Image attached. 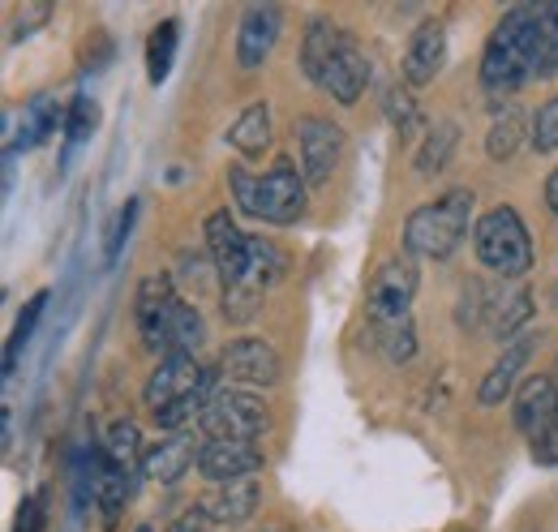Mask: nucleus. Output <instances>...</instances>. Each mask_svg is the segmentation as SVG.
<instances>
[{
  "label": "nucleus",
  "mask_w": 558,
  "mask_h": 532,
  "mask_svg": "<svg viewBox=\"0 0 558 532\" xmlns=\"http://www.w3.org/2000/svg\"><path fill=\"white\" fill-rule=\"evenodd\" d=\"M558 69V44L546 35L542 13L533 4L511 9L486 44L482 57V86L489 95H511L533 77H550Z\"/></svg>",
  "instance_id": "obj_1"
},
{
  "label": "nucleus",
  "mask_w": 558,
  "mask_h": 532,
  "mask_svg": "<svg viewBox=\"0 0 558 532\" xmlns=\"http://www.w3.org/2000/svg\"><path fill=\"white\" fill-rule=\"evenodd\" d=\"M469 215H473L469 190H451L429 206H417L404 223V250L413 258H451L469 232Z\"/></svg>",
  "instance_id": "obj_2"
},
{
  "label": "nucleus",
  "mask_w": 558,
  "mask_h": 532,
  "mask_svg": "<svg viewBox=\"0 0 558 532\" xmlns=\"http://www.w3.org/2000/svg\"><path fill=\"white\" fill-rule=\"evenodd\" d=\"M232 194L241 202L245 215H258L267 223H296L305 210V181L288 159H279L267 177H250L245 168L232 172Z\"/></svg>",
  "instance_id": "obj_3"
},
{
  "label": "nucleus",
  "mask_w": 558,
  "mask_h": 532,
  "mask_svg": "<svg viewBox=\"0 0 558 532\" xmlns=\"http://www.w3.org/2000/svg\"><path fill=\"white\" fill-rule=\"evenodd\" d=\"M473 245H477V258H482L489 270H498L502 279H520L524 270H533V241H529V228H524V219H520L511 206H494L489 215L477 219Z\"/></svg>",
  "instance_id": "obj_4"
},
{
  "label": "nucleus",
  "mask_w": 558,
  "mask_h": 532,
  "mask_svg": "<svg viewBox=\"0 0 558 532\" xmlns=\"http://www.w3.org/2000/svg\"><path fill=\"white\" fill-rule=\"evenodd\" d=\"M271 425L267 416V403L250 391H236V387H223L207 399V412H203V430L207 438H236V443H258V434Z\"/></svg>",
  "instance_id": "obj_5"
},
{
  "label": "nucleus",
  "mask_w": 558,
  "mask_h": 532,
  "mask_svg": "<svg viewBox=\"0 0 558 532\" xmlns=\"http://www.w3.org/2000/svg\"><path fill=\"white\" fill-rule=\"evenodd\" d=\"M417 297V263L413 258H391L369 275V288H365V314L374 327H387V323H404L409 318V305Z\"/></svg>",
  "instance_id": "obj_6"
},
{
  "label": "nucleus",
  "mask_w": 558,
  "mask_h": 532,
  "mask_svg": "<svg viewBox=\"0 0 558 532\" xmlns=\"http://www.w3.org/2000/svg\"><path fill=\"white\" fill-rule=\"evenodd\" d=\"M296 146H301V168L310 185H327L331 172L340 168L344 155V133L327 117H301L296 121Z\"/></svg>",
  "instance_id": "obj_7"
},
{
  "label": "nucleus",
  "mask_w": 558,
  "mask_h": 532,
  "mask_svg": "<svg viewBox=\"0 0 558 532\" xmlns=\"http://www.w3.org/2000/svg\"><path fill=\"white\" fill-rule=\"evenodd\" d=\"M203 391H207V374L198 370L194 356L177 352V356H163L159 370L146 378L142 399H146L150 412H163V408H172V403H181V399L190 396H203Z\"/></svg>",
  "instance_id": "obj_8"
},
{
  "label": "nucleus",
  "mask_w": 558,
  "mask_h": 532,
  "mask_svg": "<svg viewBox=\"0 0 558 532\" xmlns=\"http://www.w3.org/2000/svg\"><path fill=\"white\" fill-rule=\"evenodd\" d=\"M207 245H210V263L219 270L223 288H232V283H258L254 270H250V237L236 232V223L228 219V210H219V215L207 219Z\"/></svg>",
  "instance_id": "obj_9"
},
{
  "label": "nucleus",
  "mask_w": 558,
  "mask_h": 532,
  "mask_svg": "<svg viewBox=\"0 0 558 532\" xmlns=\"http://www.w3.org/2000/svg\"><path fill=\"white\" fill-rule=\"evenodd\" d=\"M263 468V447L258 443H236V438H207L198 447V472L207 476L210 485L223 481H241L250 472Z\"/></svg>",
  "instance_id": "obj_10"
},
{
  "label": "nucleus",
  "mask_w": 558,
  "mask_h": 532,
  "mask_svg": "<svg viewBox=\"0 0 558 532\" xmlns=\"http://www.w3.org/2000/svg\"><path fill=\"white\" fill-rule=\"evenodd\" d=\"M219 370L232 383H250V387H271L279 378V356L267 339H236L223 348Z\"/></svg>",
  "instance_id": "obj_11"
},
{
  "label": "nucleus",
  "mask_w": 558,
  "mask_h": 532,
  "mask_svg": "<svg viewBox=\"0 0 558 532\" xmlns=\"http://www.w3.org/2000/svg\"><path fill=\"white\" fill-rule=\"evenodd\" d=\"M279 26H283V13L279 4H250L245 17H241V31H236V65L241 69H258L279 39Z\"/></svg>",
  "instance_id": "obj_12"
},
{
  "label": "nucleus",
  "mask_w": 558,
  "mask_h": 532,
  "mask_svg": "<svg viewBox=\"0 0 558 532\" xmlns=\"http://www.w3.org/2000/svg\"><path fill=\"white\" fill-rule=\"evenodd\" d=\"M177 305H181V297H177V288H172V279H168V275H150V279H142L138 301H134V314H138L142 343H146L150 352H159V343H163V327H168V318H172V310H177Z\"/></svg>",
  "instance_id": "obj_13"
},
{
  "label": "nucleus",
  "mask_w": 558,
  "mask_h": 532,
  "mask_svg": "<svg viewBox=\"0 0 558 532\" xmlns=\"http://www.w3.org/2000/svg\"><path fill=\"white\" fill-rule=\"evenodd\" d=\"M447 61V31L442 22H421L409 39V52H404V82L409 86H425L434 82V73Z\"/></svg>",
  "instance_id": "obj_14"
},
{
  "label": "nucleus",
  "mask_w": 558,
  "mask_h": 532,
  "mask_svg": "<svg viewBox=\"0 0 558 532\" xmlns=\"http://www.w3.org/2000/svg\"><path fill=\"white\" fill-rule=\"evenodd\" d=\"M254 507H258V481L254 476L210 485V494L198 503V511L215 524H241V520L254 516Z\"/></svg>",
  "instance_id": "obj_15"
},
{
  "label": "nucleus",
  "mask_w": 558,
  "mask_h": 532,
  "mask_svg": "<svg viewBox=\"0 0 558 532\" xmlns=\"http://www.w3.org/2000/svg\"><path fill=\"white\" fill-rule=\"evenodd\" d=\"M365 82H369V65H365L361 48L344 35V44H340L336 61L327 65V73H323V82H318V86H323L331 99H340V104H356V99H361V90H365Z\"/></svg>",
  "instance_id": "obj_16"
},
{
  "label": "nucleus",
  "mask_w": 558,
  "mask_h": 532,
  "mask_svg": "<svg viewBox=\"0 0 558 532\" xmlns=\"http://www.w3.org/2000/svg\"><path fill=\"white\" fill-rule=\"evenodd\" d=\"M529 356H533V335H515V339L502 348V356L489 365V374H486V383H482V391H477V399H482V403H502V399L515 391L520 370L529 365Z\"/></svg>",
  "instance_id": "obj_17"
},
{
  "label": "nucleus",
  "mask_w": 558,
  "mask_h": 532,
  "mask_svg": "<svg viewBox=\"0 0 558 532\" xmlns=\"http://www.w3.org/2000/svg\"><path fill=\"white\" fill-rule=\"evenodd\" d=\"M190 464H198V451H194V438H185V434L163 438L142 456V472L159 485H177L190 472Z\"/></svg>",
  "instance_id": "obj_18"
},
{
  "label": "nucleus",
  "mask_w": 558,
  "mask_h": 532,
  "mask_svg": "<svg viewBox=\"0 0 558 532\" xmlns=\"http://www.w3.org/2000/svg\"><path fill=\"white\" fill-rule=\"evenodd\" d=\"M555 399H558V383L555 378H546V374H537V378H529V383L520 387V399H515V425L529 434V443L546 430V421H550V412H555Z\"/></svg>",
  "instance_id": "obj_19"
},
{
  "label": "nucleus",
  "mask_w": 558,
  "mask_h": 532,
  "mask_svg": "<svg viewBox=\"0 0 558 532\" xmlns=\"http://www.w3.org/2000/svg\"><path fill=\"white\" fill-rule=\"evenodd\" d=\"M340 44H344V31H340V26H331V22H310L305 44H301V69H305L310 82H323V73L336 61Z\"/></svg>",
  "instance_id": "obj_20"
},
{
  "label": "nucleus",
  "mask_w": 558,
  "mask_h": 532,
  "mask_svg": "<svg viewBox=\"0 0 558 532\" xmlns=\"http://www.w3.org/2000/svg\"><path fill=\"white\" fill-rule=\"evenodd\" d=\"M228 142H232L241 155H263V150L271 146V112H267V104L245 108V112L236 117L232 133H228Z\"/></svg>",
  "instance_id": "obj_21"
},
{
  "label": "nucleus",
  "mask_w": 558,
  "mask_h": 532,
  "mask_svg": "<svg viewBox=\"0 0 558 532\" xmlns=\"http://www.w3.org/2000/svg\"><path fill=\"white\" fill-rule=\"evenodd\" d=\"M177 44H181V26H177L172 17L150 31V39H146V77H150L155 86L168 82L172 61H177Z\"/></svg>",
  "instance_id": "obj_22"
},
{
  "label": "nucleus",
  "mask_w": 558,
  "mask_h": 532,
  "mask_svg": "<svg viewBox=\"0 0 558 532\" xmlns=\"http://www.w3.org/2000/svg\"><path fill=\"white\" fill-rule=\"evenodd\" d=\"M52 133H57V99L52 95H35L26 104V112H22V137H17V146L22 150L44 146Z\"/></svg>",
  "instance_id": "obj_23"
},
{
  "label": "nucleus",
  "mask_w": 558,
  "mask_h": 532,
  "mask_svg": "<svg viewBox=\"0 0 558 532\" xmlns=\"http://www.w3.org/2000/svg\"><path fill=\"white\" fill-rule=\"evenodd\" d=\"M456 142H460V125L456 121H438L434 130L425 133V142H421L417 150V172H442L447 164H451V150H456Z\"/></svg>",
  "instance_id": "obj_24"
},
{
  "label": "nucleus",
  "mask_w": 558,
  "mask_h": 532,
  "mask_svg": "<svg viewBox=\"0 0 558 532\" xmlns=\"http://www.w3.org/2000/svg\"><path fill=\"white\" fill-rule=\"evenodd\" d=\"M520 137H524V117H520V108H498V117H494V125L486 133V155L494 164H502V159H511L515 155V146H520Z\"/></svg>",
  "instance_id": "obj_25"
},
{
  "label": "nucleus",
  "mask_w": 558,
  "mask_h": 532,
  "mask_svg": "<svg viewBox=\"0 0 558 532\" xmlns=\"http://www.w3.org/2000/svg\"><path fill=\"white\" fill-rule=\"evenodd\" d=\"M99 451H104L112 464H121L130 472V464L138 460V425H134V421H117V425L104 434Z\"/></svg>",
  "instance_id": "obj_26"
},
{
  "label": "nucleus",
  "mask_w": 558,
  "mask_h": 532,
  "mask_svg": "<svg viewBox=\"0 0 558 532\" xmlns=\"http://www.w3.org/2000/svg\"><path fill=\"white\" fill-rule=\"evenodd\" d=\"M44 305H48V292H35V297L26 301V310H22L17 327H13V335H9V348H4V374H13V365H17V352L26 348V339H31V331H35V323H39Z\"/></svg>",
  "instance_id": "obj_27"
},
{
  "label": "nucleus",
  "mask_w": 558,
  "mask_h": 532,
  "mask_svg": "<svg viewBox=\"0 0 558 532\" xmlns=\"http://www.w3.org/2000/svg\"><path fill=\"white\" fill-rule=\"evenodd\" d=\"M378 331V348H383V356L387 361H409L413 352H417V331H413V323L404 318V323H387V327H374Z\"/></svg>",
  "instance_id": "obj_28"
},
{
  "label": "nucleus",
  "mask_w": 558,
  "mask_h": 532,
  "mask_svg": "<svg viewBox=\"0 0 558 532\" xmlns=\"http://www.w3.org/2000/svg\"><path fill=\"white\" fill-rule=\"evenodd\" d=\"M258 301H263V283H232V288H223V318L250 323L258 314Z\"/></svg>",
  "instance_id": "obj_29"
},
{
  "label": "nucleus",
  "mask_w": 558,
  "mask_h": 532,
  "mask_svg": "<svg viewBox=\"0 0 558 532\" xmlns=\"http://www.w3.org/2000/svg\"><path fill=\"white\" fill-rule=\"evenodd\" d=\"M95 121H99V112H95V104L86 99V95H77L70 104V117H65V133H70V150L73 146H82L90 133H95ZM65 150V155H70Z\"/></svg>",
  "instance_id": "obj_30"
},
{
  "label": "nucleus",
  "mask_w": 558,
  "mask_h": 532,
  "mask_svg": "<svg viewBox=\"0 0 558 532\" xmlns=\"http://www.w3.org/2000/svg\"><path fill=\"white\" fill-rule=\"evenodd\" d=\"M533 150L537 155H550L558 150V99H546L533 117Z\"/></svg>",
  "instance_id": "obj_31"
},
{
  "label": "nucleus",
  "mask_w": 558,
  "mask_h": 532,
  "mask_svg": "<svg viewBox=\"0 0 558 532\" xmlns=\"http://www.w3.org/2000/svg\"><path fill=\"white\" fill-rule=\"evenodd\" d=\"M134 219H138V198L125 202V206L117 210L112 228H108V263H117V258H121V245L130 241V228H134Z\"/></svg>",
  "instance_id": "obj_32"
},
{
  "label": "nucleus",
  "mask_w": 558,
  "mask_h": 532,
  "mask_svg": "<svg viewBox=\"0 0 558 532\" xmlns=\"http://www.w3.org/2000/svg\"><path fill=\"white\" fill-rule=\"evenodd\" d=\"M387 117H391V125L400 133H409L417 125V104H413V95L409 90H391L387 95Z\"/></svg>",
  "instance_id": "obj_33"
},
{
  "label": "nucleus",
  "mask_w": 558,
  "mask_h": 532,
  "mask_svg": "<svg viewBox=\"0 0 558 532\" xmlns=\"http://www.w3.org/2000/svg\"><path fill=\"white\" fill-rule=\"evenodd\" d=\"M533 460H537V464H558V399H555L550 421H546V430L533 438Z\"/></svg>",
  "instance_id": "obj_34"
},
{
  "label": "nucleus",
  "mask_w": 558,
  "mask_h": 532,
  "mask_svg": "<svg viewBox=\"0 0 558 532\" xmlns=\"http://www.w3.org/2000/svg\"><path fill=\"white\" fill-rule=\"evenodd\" d=\"M13 532H44V494H35V498H26V503L17 507Z\"/></svg>",
  "instance_id": "obj_35"
},
{
  "label": "nucleus",
  "mask_w": 558,
  "mask_h": 532,
  "mask_svg": "<svg viewBox=\"0 0 558 532\" xmlns=\"http://www.w3.org/2000/svg\"><path fill=\"white\" fill-rule=\"evenodd\" d=\"M48 17V4H35V9H26V17H17V31H13V39H26L31 35V26L35 22H44Z\"/></svg>",
  "instance_id": "obj_36"
},
{
  "label": "nucleus",
  "mask_w": 558,
  "mask_h": 532,
  "mask_svg": "<svg viewBox=\"0 0 558 532\" xmlns=\"http://www.w3.org/2000/svg\"><path fill=\"white\" fill-rule=\"evenodd\" d=\"M546 202H550V210L558 215V168L550 172V181H546Z\"/></svg>",
  "instance_id": "obj_37"
},
{
  "label": "nucleus",
  "mask_w": 558,
  "mask_h": 532,
  "mask_svg": "<svg viewBox=\"0 0 558 532\" xmlns=\"http://www.w3.org/2000/svg\"><path fill=\"white\" fill-rule=\"evenodd\" d=\"M550 305L558 310V279H555V288H550Z\"/></svg>",
  "instance_id": "obj_38"
},
{
  "label": "nucleus",
  "mask_w": 558,
  "mask_h": 532,
  "mask_svg": "<svg viewBox=\"0 0 558 532\" xmlns=\"http://www.w3.org/2000/svg\"><path fill=\"white\" fill-rule=\"evenodd\" d=\"M134 532H155V529H146V524H142V529H134Z\"/></svg>",
  "instance_id": "obj_39"
},
{
  "label": "nucleus",
  "mask_w": 558,
  "mask_h": 532,
  "mask_svg": "<svg viewBox=\"0 0 558 532\" xmlns=\"http://www.w3.org/2000/svg\"><path fill=\"white\" fill-rule=\"evenodd\" d=\"M456 532H464V529H456Z\"/></svg>",
  "instance_id": "obj_40"
}]
</instances>
